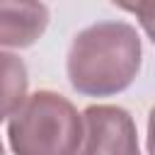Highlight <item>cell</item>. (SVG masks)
<instances>
[{
    "instance_id": "3957f363",
    "label": "cell",
    "mask_w": 155,
    "mask_h": 155,
    "mask_svg": "<svg viewBox=\"0 0 155 155\" xmlns=\"http://www.w3.org/2000/svg\"><path fill=\"white\" fill-rule=\"evenodd\" d=\"M78 155H140L131 114L111 104L87 107L82 114V143Z\"/></svg>"
},
{
    "instance_id": "ba28073f",
    "label": "cell",
    "mask_w": 155,
    "mask_h": 155,
    "mask_svg": "<svg viewBox=\"0 0 155 155\" xmlns=\"http://www.w3.org/2000/svg\"><path fill=\"white\" fill-rule=\"evenodd\" d=\"M0 155H5V150H2V143H0Z\"/></svg>"
},
{
    "instance_id": "6da1fadb",
    "label": "cell",
    "mask_w": 155,
    "mask_h": 155,
    "mask_svg": "<svg viewBox=\"0 0 155 155\" xmlns=\"http://www.w3.org/2000/svg\"><path fill=\"white\" fill-rule=\"evenodd\" d=\"M140 68V39L126 22H97L82 29L68 51L70 85L92 97L126 90Z\"/></svg>"
},
{
    "instance_id": "5b68a950",
    "label": "cell",
    "mask_w": 155,
    "mask_h": 155,
    "mask_svg": "<svg viewBox=\"0 0 155 155\" xmlns=\"http://www.w3.org/2000/svg\"><path fill=\"white\" fill-rule=\"evenodd\" d=\"M27 65L19 56L0 51V121L12 116L27 99Z\"/></svg>"
},
{
    "instance_id": "52a82bcc",
    "label": "cell",
    "mask_w": 155,
    "mask_h": 155,
    "mask_svg": "<svg viewBox=\"0 0 155 155\" xmlns=\"http://www.w3.org/2000/svg\"><path fill=\"white\" fill-rule=\"evenodd\" d=\"M148 153L155 155V107L150 109V116H148Z\"/></svg>"
},
{
    "instance_id": "7a4b0ae2",
    "label": "cell",
    "mask_w": 155,
    "mask_h": 155,
    "mask_svg": "<svg viewBox=\"0 0 155 155\" xmlns=\"http://www.w3.org/2000/svg\"><path fill=\"white\" fill-rule=\"evenodd\" d=\"M7 136L15 155H78L82 116L63 94L41 90L12 114Z\"/></svg>"
},
{
    "instance_id": "8992f818",
    "label": "cell",
    "mask_w": 155,
    "mask_h": 155,
    "mask_svg": "<svg viewBox=\"0 0 155 155\" xmlns=\"http://www.w3.org/2000/svg\"><path fill=\"white\" fill-rule=\"evenodd\" d=\"M119 7L133 12L143 24V29L148 31V36L155 41V2H119Z\"/></svg>"
},
{
    "instance_id": "277c9868",
    "label": "cell",
    "mask_w": 155,
    "mask_h": 155,
    "mask_svg": "<svg viewBox=\"0 0 155 155\" xmlns=\"http://www.w3.org/2000/svg\"><path fill=\"white\" fill-rule=\"evenodd\" d=\"M48 24V7L41 2H0V46H31Z\"/></svg>"
}]
</instances>
